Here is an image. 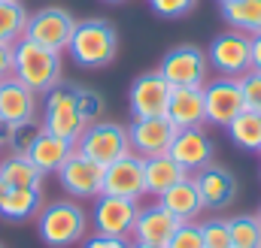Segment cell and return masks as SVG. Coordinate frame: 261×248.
<instances>
[{
  "instance_id": "obj_7",
  "label": "cell",
  "mask_w": 261,
  "mask_h": 248,
  "mask_svg": "<svg viewBox=\"0 0 261 248\" xmlns=\"http://www.w3.org/2000/svg\"><path fill=\"white\" fill-rule=\"evenodd\" d=\"M158 73L173 88H203L210 76V61H206V52L197 46H176L164 55Z\"/></svg>"
},
{
  "instance_id": "obj_26",
  "label": "cell",
  "mask_w": 261,
  "mask_h": 248,
  "mask_svg": "<svg viewBox=\"0 0 261 248\" xmlns=\"http://www.w3.org/2000/svg\"><path fill=\"white\" fill-rule=\"evenodd\" d=\"M228 136L237 148L246 151H258L261 148V112L255 109H243L234 121L228 124Z\"/></svg>"
},
{
  "instance_id": "obj_31",
  "label": "cell",
  "mask_w": 261,
  "mask_h": 248,
  "mask_svg": "<svg viewBox=\"0 0 261 248\" xmlns=\"http://www.w3.org/2000/svg\"><path fill=\"white\" fill-rule=\"evenodd\" d=\"M76 106H79V115L85 124L100 121V115H103V97L91 88H76Z\"/></svg>"
},
{
  "instance_id": "obj_39",
  "label": "cell",
  "mask_w": 261,
  "mask_h": 248,
  "mask_svg": "<svg viewBox=\"0 0 261 248\" xmlns=\"http://www.w3.org/2000/svg\"><path fill=\"white\" fill-rule=\"evenodd\" d=\"M130 248H167V245H152V242H130Z\"/></svg>"
},
{
  "instance_id": "obj_24",
  "label": "cell",
  "mask_w": 261,
  "mask_h": 248,
  "mask_svg": "<svg viewBox=\"0 0 261 248\" xmlns=\"http://www.w3.org/2000/svg\"><path fill=\"white\" fill-rule=\"evenodd\" d=\"M222 18L231 24V30L255 37L261 34V0H228L222 3Z\"/></svg>"
},
{
  "instance_id": "obj_20",
  "label": "cell",
  "mask_w": 261,
  "mask_h": 248,
  "mask_svg": "<svg viewBox=\"0 0 261 248\" xmlns=\"http://www.w3.org/2000/svg\"><path fill=\"white\" fill-rule=\"evenodd\" d=\"M158 203H161L170 215H176L179 221H195L197 215L203 212V200H200L195 176H186L182 182H176L173 188H167V191L158 197Z\"/></svg>"
},
{
  "instance_id": "obj_41",
  "label": "cell",
  "mask_w": 261,
  "mask_h": 248,
  "mask_svg": "<svg viewBox=\"0 0 261 248\" xmlns=\"http://www.w3.org/2000/svg\"><path fill=\"white\" fill-rule=\"evenodd\" d=\"M103 3H122V0H103Z\"/></svg>"
},
{
  "instance_id": "obj_33",
  "label": "cell",
  "mask_w": 261,
  "mask_h": 248,
  "mask_svg": "<svg viewBox=\"0 0 261 248\" xmlns=\"http://www.w3.org/2000/svg\"><path fill=\"white\" fill-rule=\"evenodd\" d=\"M240 88H243V103L246 109L261 112V70H249L240 76Z\"/></svg>"
},
{
  "instance_id": "obj_45",
  "label": "cell",
  "mask_w": 261,
  "mask_h": 248,
  "mask_svg": "<svg viewBox=\"0 0 261 248\" xmlns=\"http://www.w3.org/2000/svg\"><path fill=\"white\" fill-rule=\"evenodd\" d=\"M0 248H3V245H0Z\"/></svg>"
},
{
  "instance_id": "obj_10",
  "label": "cell",
  "mask_w": 261,
  "mask_h": 248,
  "mask_svg": "<svg viewBox=\"0 0 261 248\" xmlns=\"http://www.w3.org/2000/svg\"><path fill=\"white\" fill-rule=\"evenodd\" d=\"M203 91V112H206V121L213 124H228L234 121L246 103H243V88H240V79L234 76H219V79H206V85L200 88Z\"/></svg>"
},
{
  "instance_id": "obj_14",
  "label": "cell",
  "mask_w": 261,
  "mask_h": 248,
  "mask_svg": "<svg viewBox=\"0 0 261 248\" xmlns=\"http://www.w3.org/2000/svg\"><path fill=\"white\" fill-rule=\"evenodd\" d=\"M110 197H128L140 200L146 194V176H143V158L128 151L125 158H119L116 164L103 167V191Z\"/></svg>"
},
{
  "instance_id": "obj_40",
  "label": "cell",
  "mask_w": 261,
  "mask_h": 248,
  "mask_svg": "<svg viewBox=\"0 0 261 248\" xmlns=\"http://www.w3.org/2000/svg\"><path fill=\"white\" fill-rule=\"evenodd\" d=\"M3 194H6V185H3V179H0V200H3Z\"/></svg>"
},
{
  "instance_id": "obj_38",
  "label": "cell",
  "mask_w": 261,
  "mask_h": 248,
  "mask_svg": "<svg viewBox=\"0 0 261 248\" xmlns=\"http://www.w3.org/2000/svg\"><path fill=\"white\" fill-rule=\"evenodd\" d=\"M9 136H12V124L0 121V148H6V145H9Z\"/></svg>"
},
{
  "instance_id": "obj_4",
  "label": "cell",
  "mask_w": 261,
  "mask_h": 248,
  "mask_svg": "<svg viewBox=\"0 0 261 248\" xmlns=\"http://www.w3.org/2000/svg\"><path fill=\"white\" fill-rule=\"evenodd\" d=\"M76 151H82L88 161L110 167L119 158H125L130 151V139H128V127L116 121H94L85 124V130L76 139Z\"/></svg>"
},
{
  "instance_id": "obj_13",
  "label": "cell",
  "mask_w": 261,
  "mask_h": 248,
  "mask_svg": "<svg viewBox=\"0 0 261 248\" xmlns=\"http://www.w3.org/2000/svg\"><path fill=\"white\" fill-rule=\"evenodd\" d=\"M58 182L73 197H100L103 191V167L88 161L82 151H70L64 164L58 167Z\"/></svg>"
},
{
  "instance_id": "obj_17",
  "label": "cell",
  "mask_w": 261,
  "mask_h": 248,
  "mask_svg": "<svg viewBox=\"0 0 261 248\" xmlns=\"http://www.w3.org/2000/svg\"><path fill=\"white\" fill-rule=\"evenodd\" d=\"M37 118V94L15 76L0 82V121L21 124Z\"/></svg>"
},
{
  "instance_id": "obj_29",
  "label": "cell",
  "mask_w": 261,
  "mask_h": 248,
  "mask_svg": "<svg viewBox=\"0 0 261 248\" xmlns=\"http://www.w3.org/2000/svg\"><path fill=\"white\" fill-rule=\"evenodd\" d=\"M40 130H43V124L37 121H21V124H12V136H9V145L6 148H12V154H28V148L34 145V139L40 136Z\"/></svg>"
},
{
  "instance_id": "obj_25",
  "label": "cell",
  "mask_w": 261,
  "mask_h": 248,
  "mask_svg": "<svg viewBox=\"0 0 261 248\" xmlns=\"http://www.w3.org/2000/svg\"><path fill=\"white\" fill-rule=\"evenodd\" d=\"M0 179L6 188H40L43 173L34 167L28 154H9L0 161Z\"/></svg>"
},
{
  "instance_id": "obj_8",
  "label": "cell",
  "mask_w": 261,
  "mask_h": 248,
  "mask_svg": "<svg viewBox=\"0 0 261 248\" xmlns=\"http://www.w3.org/2000/svg\"><path fill=\"white\" fill-rule=\"evenodd\" d=\"M206 61H210V67H216V73L240 79L243 73L252 70V37H246L240 30L219 34L206 49Z\"/></svg>"
},
{
  "instance_id": "obj_36",
  "label": "cell",
  "mask_w": 261,
  "mask_h": 248,
  "mask_svg": "<svg viewBox=\"0 0 261 248\" xmlns=\"http://www.w3.org/2000/svg\"><path fill=\"white\" fill-rule=\"evenodd\" d=\"M12 55H15V49L9 43H0V82L12 76Z\"/></svg>"
},
{
  "instance_id": "obj_18",
  "label": "cell",
  "mask_w": 261,
  "mask_h": 248,
  "mask_svg": "<svg viewBox=\"0 0 261 248\" xmlns=\"http://www.w3.org/2000/svg\"><path fill=\"white\" fill-rule=\"evenodd\" d=\"M176 227H179V218L176 215H170L161 203H155V206H146V209H140V215H137V224H134V242H152V245H167L170 242V236L176 233Z\"/></svg>"
},
{
  "instance_id": "obj_43",
  "label": "cell",
  "mask_w": 261,
  "mask_h": 248,
  "mask_svg": "<svg viewBox=\"0 0 261 248\" xmlns=\"http://www.w3.org/2000/svg\"><path fill=\"white\" fill-rule=\"evenodd\" d=\"M219 3H228V0H219Z\"/></svg>"
},
{
  "instance_id": "obj_23",
  "label": "cell",
  "mask_w": 261,
  "mask_h": 248,
  "mask_svg": "<svg viewBox=\"0 0 261 248\" xmlns=\"http://www.w3.org/2000/svg\"><path fill=\"white\" fill-rule=\"evenodd\" d=\"M43 209L40 188H6L0 200V218L6 221H28Z\"/></svg>"
},
{
  "instance_id": "obj_3",
  "label": "cell",
  "mask_w": 261,
  "mask_h": 248,
  "mask_svg": "<svg viewBox=\"0 0 261 248\" xmlns=\"http://www.w3.org/2000/svg\"><path fill=\"white\" fill-rule=\"evenodd\" d=\"M37 230H40V239L49 248L76 245L85 239L88 215L82 212V206H76L70 200H55L37 212Z\"/></svg>"
},
{
  "instance_id": "obj_2",
  "label": "cell",
  "mask_w": 261,
  "mask_h": 248,
  "mask_svg": "<svg viewBox=\"0 0 261 248\" xmlns=\"http://www.w3.org/2000/svg\"><path fill=\"white\" fill-rule=\"evenodd\" d=\"M12 55V76L28 85L34 94H46L61 82V52H52L46 46H37L31 40H18Z\"/></svg>"
},
{
  "instance_id": "obj_34",
  "label": "cell",
  "mask_w": 261,
  "mask_h": 248,
  "mask_svg": "<svg viewBox=\"0 0 261 248\" xmlns=\"http://www.w3.org/2000/svg\"><path fill=\"white\" fill-rule=\"evenodd\" d=\"M197 0H149V6L161 15V18H182L195 9Z\"/></svg>"
},
{
  "instance_id": "obj_44",
  "label": "cell",
  "mask_w": 261,
  "mask_h": 248,
  "mask_svg": "<svg viewBox=\"0 0 261 248\" xmlns=\"http://www.w3.org/2000/svg\"><path fill=\"white\" fill-rule=\"evenodd\" d=\"M258 151H261V148H258Z\"/></svg>"
},
{
  "instance_id": "obj_35",
  "label": "cell",
  "mask_w": 261,
  "mask_h": 248,
  "mask_svg": "<svg viewBox=\"0 0 261 248\" xmlns=\"http://www.w3.org/2000/svg\"><path fill=\"white\" fill-rule=\"evenodd\" d=\"M82 248H130V239H119V236H103V233H94L88 236Z\"/></svg>"
},
{
  "instance_id": "obj_21",
  "label": "cell",
  "mask_w": 261,
  "mask_h": 248,
  "mask_svg": "<svg viewBox=\"0 0 261 248\" xmlns=\"http://www.w3.org/2000/svg\"><path fill=\"white\" fill-rule=\"evenodd\" d=\"M167 118L176 124V130H182V127H200V124L206 121L203 91L200 88H173L170 103H167Z\"/></svg>"
},
{
  "instance_id": "obj_22",
  "label": "cell",
  "mask_w": 261,
  "mask_h": 248,
  "mask_svg": "<svg viewBox=\"0 0 261 248\" xmlns=\"http://www.w3.org/2000/svg\"><path fill=\"white\" fill-rule=\"evenodd\" d=\"M143 176H146V194L161 197L167 188H173L176 182H182L192 173L182 170L170 154H158V158H146L143 161Z\"/></svg>"
},
{
  "instance_id": "obj_12",
  "label": "cell",
  "mask_w": 261,
  "mask_h": 248,
  "mask_svg": "<svg viewBox=\"0 0 261 248\" xmlns=\"http://www.w3.org/2000/svg\"><path fill=\"white\" fill-rule=\"evenodd\" d=\"M176 136V124L170 121L167 115L161 118H134L128 127V139H130V151L146 158H158L167 154Z\"/></svg>"
},
{
  "instance_id": "obj_32",
  "label": "cell",
  "mask_w": 261,
  "mask_h": 248,
  "mask_svg": "<svg viewBox=\"0 0 261 248\" xmlns=\"http://www.w3.org/2000/svg\"><path fill=\"white\" fill-rule=\"evenodd\" d=\"M167 248H203L200 224H195V221H179V227H176V233L170 236Z\"/></svg>"
},
{
  "instance_id": "obj_6",
  "label": "cell",
  "mask_w": 261,
  "mask_h": 248,
  "mask_svg": "<svg viewBox=\"0 0 261 248\" xmlns=\"http://www.w3.org/2000/svg\"><path fill=\"white\" fill-rule=\"evenodd\" d=\"M76 30V18L61 9V6H43L34 15H28V27H24V40L46 46L52 52H61L70 46V37Z\"/></svg>"
},
{
  "instance_id": "obj_28",
  "label": "cell",
  "mask_w": 261,
  "mask_h": 248,
  "mask_svg": "<svg viewBox=\"0 0 261 248\" xmlns=\"http://www.w3.org/2000/svg\"><path fill=\"white\" fill-rule=\"evenodd\" d=\"M234 248H261V221L255 215H240L228 221Z\"/></svg>"
},
{
  "instance_id": "obj_15",
  "label": "cell",
  "mask_w": 261,
  "mask_h": 248,
  "mask_svg": "<svg viewBox=\"0 0 261 248\" xmlns=\"http://www.w3.org/2000/svg\"><path fill=\"white\" fill-rule=\"evenodd\" d=\"M167 154L182 170H189L195 176L197 170H203V167L213 164V139L206 136L203 127H182V130H176L173 145H170Z\"/></svg>"
},
{
  "instance_id": "obj_16",
  "label": "cell",
  "mask_w": 261,
  "mask_h": 248,
  "mask_svg": "<svg viewBox=\"0 0 261 248\" xmlns=\"http://www.w3.org/2000/svg\"><path fill=\"white\" fill-rule=\"evenodd\" d=\"M195 182H197V191H200V200H203V209H210V212L228 209L234 203V197H237V182L225 167L210 164V167L197 170Z\"/></svg>"
},
{
  "instance_id": "obj_9",
  "label": "cell",
  "mask_w": 261,
  "mask_h": 248,
  "mask_svg": "<svg viewBox=\"0 0 261 248\" xmlns=\"http://www.w3.org/2000/svg\"><path fill=\"white\" fill-rule=\"evenodd\" d=\"M173 85L155 70V73H143L130 82L128 91V106L134 118H161L167 115V103H170Z\"/></svg>"
},
{
  "instance_id": "obj_37",
  "label": "cell",
  "mask_w": 261,
  "mask_h": 248,
  "mask_svg": "<svg viewBox=\"0 0 261 248\" xmlns=\"http://www.w3.org/2000/svg\"><path fill=\"white\" fill-rule=\"evenodd\" d=\"M252 70H261V34L252 37Z\"/></svg>"
},
{
  "instance_id": "obj_30",
  "label": "cell",
  "mask_w": 261,
  "mask_h": 248,
  "mask_svg": "<svg viewBox=\"0 0 261 248\" xmlns=\"http://www.w3.org/2000/svg\"><path fill=\"white\" fill-rule=\"evenodd\" d=\"M203 233V248H234L231 245V227L225 218H210L200 224Z\"/></svg>"
},
{
  "instance_id": "obj_42",
  "label": "cell",
  "mask_w": 261,
  "mask_h": 248,
  "mask_svg": "<svg viewBox=\"0 0 261 248\" xmlns=\"http://www.w3.org/2000/svg\"><path fill=\"white\" fill-rule=\"evenodd\" d=\"M255 218H258V221H261V209H258V215H255Z\"/></svg>"
},
{
  "instance_id": "obj_27",
  "label": "cell",
  "mask_w": 261,
  "mask_h": 248,
  "mask_svg": "<svg viewBox=\"0 0 261 248\" xmlns=\"http://www.w3.org/2000/svg\"><path fill=\"white\" fill-rule=\"evenodd\" d=\"M28 27V9L21 0H0V43L15 46L24 37Z\"/></svg>"
},
{
  "instance_id": "obj_11",
  "label": "cell",
  "mask_w": 261,
  "mask_h": 248,
  "mask_svg": "<svg viewBox=\"0 0 261 248\" xmlns=\"http://www.w3.org/2000/svg\"><path fill=\"white\" fill-rule=\"evenodd\" d=\"M137 215H140V203H137V200L100 194L97 203H94V215H91V221H94V233L130 239L134 224H137Z\"/></svg>"
},
{
  "instance_id": "obj_1",
  "label": "cell",
  "mask_w": 261,
  "mask_h": 248,
  "mask_svg": "<svg viewBox=\"0 0 261 248\" xmlns=\"http://www.w3.org/2000/svg\"><path fill=\"white\" fill-rule=\"evenodd\" d=\"M70 58L85 67V70H100L110 67L119 55V34L110 21L103 18H88L76 21V30L70 37Z\"/></svg>"
},
{
  "instance_id": "obj_19",
  "label": "cell",
  "mask_w": 261,
  "mask_h": 248,
  "mask_svg": "<svg viewBox=\"0 0 261 248\" xmlns=\"http://www.w3.org/2000/svg\"><path fill=\"white\" fill-rule=\"evenodd\" d=\"M76 148V142H70L64 136H55L49 130H40V136L34 139V145L28 148V158L34 161V167L46 176V173H58V167L70 158V151Z\"/></svg>"
},
{
  "instance_id": "obj_5",
  "label": "cell",
  "mask_w": 261,
  "mask_h": 248,
  "mask_svg": "<svg viewBox=\"0 0 261 248\" xmlns=\"http://www.w3.org/2000/svg\"><path fill=\"white\" fill-rule=\"evenodd\" d=\"M43 130L64 136L70 142L79 139V133L85 130V121L79 115L76 106V85L58 82L52 91H46V115H43Z\"/></svg>"
}]
</instances>
